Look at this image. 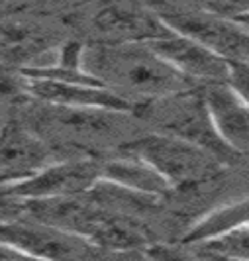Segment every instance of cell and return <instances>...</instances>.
Listing matches in <instances>:
<instances>
[{"instance_id": "6da1fadb", "label": "cell", "mask_w": 249, "mask_h": 261, "mask_svg": "<svg viewBox=\"0 0 249 261\" xmlns=\"http://www.w3.org/2000/svg\"><path fill=\"white\" fill-rule=\"evenodd\" d=\"M82 65L91 77L137 106L200 87L142 41L85 43Z\"/></svg>"}, {"instance_id": "7a4b0ae2", "label": "cell", "mask_w": 249, "mask_h": 261, "mask_svg": "<svg viewBox=\"0 0 249 261\" xmlns=\"http://www.w3.org/2000/svg\"><path fill=\"white\" fill-rule=\"evenodd\" d=\"M140 114L151 118L157 128L155 132H165L198 145L218 161H222L224 165L239 159L216 130V124L206 105L204 87H195L179 94L142 105L137 116Z\"/></svg>"}, {"instance_id": "3957f363", "label": "cell", "mask_w": 249, "mask_h": 261, "mask_svg": "<svg viewBox=\"0 0 249 261\" xmlns=\"http://www.w3.org/2000/svg\"><path fill=\"white\" fill-rule=\"evenodd\" d=\"M126 151L147 161L169 183L171 191L212 181L224 167L222 161L202 147L165 132H151L135 138L126 145Z\"/></svg>"}, {"instance_id": "277c9868", "label": "cell", "mask_w": 249, "mask_h": 261, "mask_svg": "<svg viewBox=\"0 0 249 261\" xmlns=\"http://www.w3.org/2000/svg\"><path fill=\"white\" fill-rule=\"evenodd\" d=\"M102 161L79 157V159H55L30 179L12 187L0 189V198L18 202L53 200L69 196L89 195L100 181Z\"/></svg>"}, {"instance_id": "5b68a950", "label": "cell", "mask_w": 249, "mask_h": 261, "mask_svg": "<svg viewBox=\"0 0 249 261\" xmlns=\"http://www.w3.org/2000/svg\"><path fill=\"white\" fill-rule=\"evenodd\" d=\"M27 96L47 106L80 108V110H106L137 116L140 106L110 91L96 79L59 81V79L27 77Z\"/></svg>"}, {"instance_id": "8992f818", "label": "cell", "mask_w": 249, "mask_h": 261, "mask_svg": "<svg viewBox=\"0 0 249 261\" xmlns=\"http://www.w3.org/2000/svg\"><path fill=\"white\" fill-rule=\"evenodd\" d=\"M91 26L96 36L94 41L149 43L171 32L151 4L137 0H108L92 16Z\"/></svg>"}, {"instance_id": "52a82bcc", "label": "cell", "mask_w": 249, "mask_h": 261, "mask_svg": "<svg viewBox=\"0 0 249 261\" xmlns=\"http://www.w3.org/2000/svg\"><path fill=\"white\" fill-rule=\"evenodd\" d=\"M55 153L40 136L20 120H6L0 128V189L22 183L45 165Z\"/></svg>"}, {"instance_id": "ba28073f", "label": "cell", "mask_w": 249, "mask_h": 261, "mask_svg": "<svg viewBox=\"0 0 249 261\" xmlns=\"http://www.w3.org/2000/svg\"><path fill=\"white\" fill-rule=\"evenodd\" d=\"M0 236L36 261H80L91 248V244L79 236L34 218L2 222Z\"/></svg>"}, {"instance_id": "9c48e42d", "label": "cell", "mask_w": 249, "mask_h": 261, "mask_svg": "<svg viewBox=\"0 0 249 261\" xmlns=\"http://www.w3.org/2000/svg\"><path fill=\"white\" fill-rule=\"evenodd\" d=\"M149 47L195 85L206 87L228 81L230 61L188 36L171 30L165 36L149 41Z\"/></svg>"}, {"instance_id": "30bf717a", "label": "cell", "mask_w": 249, "mask_h": 261, "mask_svg": "<svg viewBox=\"0 0 249 261\" xmlns=\"http://www.w3.org/2000/svg\"><path fill=\"white\" fill-rule=\"evenodd\" d=\"M206 105L222 140L237 157L249 155V106L228 83L204 87Z\"/></svg>"}, {"instance_id": "8fae6325", "label": "cell", "mask_w": 249, "mask_h": 261, "mask_svg": "<svg viewBox=\"0 0 249 261\" xmlns=\"http://www.w3.org/2000/svg\"><path fill=\"white\" fill-rule=\"evenodd\" d=\"M100 181L116 185L124 191H130L145 198L157 200L161 196L169 195V183L153 169L142 157L126 151L122 157L102 161L100 167Z\"/></svg>"}, {"instance_id": "7c38bea8", "label": "cell", "mask_w": 249, "mask_h": 261, "mask_svg": "<svg viewBox=\"0 0 249 261\" xmlns=\"http://www.w3.org/2000/svg\"><path fill=\"white\" fill-rule=\"evenodd\" d=\"M249 224V195L230 200L226 204H220L216 208L208 210L206 214H202L195 224H190V228L183 236V244L188 248H197L202 246L210 240L224 236L236 228L247 226Z\"/></svg>"}, {"instance_id": "4fadbf2b", "label": "cell", "mask_w": 249, "mask_h": 261, "mask_svg": "<svg viewBox=\"0 0 249 261\" xmlns=\"http://www.w3.org/2000/svg\"><path fill=\"white\" fill-rule=\"evenodd\" d=\"M195 249L206 251L212 255H218L224 259L232 261H249V224L236 228L224 236H218L202 246H197Z\"/></svg>"}, {"instance_id": "5bb4252c", "label": "cell", "mask_w": 249, "mask_h": 261, "mask_svg": "<svg viewBox=\"0 0 249 261\" xmlns=\"http://www.w3.org/2000/svg\"><path fill=\"white\" fill-rule=\"evenodd\" d=\"M167 2L190 6V8L216 14L220 18H228V20H237V18L249 14V0H167Z\"/></svg>"}, {"instance_id": "9a60e30c", "label": "cell", "mask_w": 249, "mask_h": 261, "mask_svg": "<svg viewBox=\"0 0 249 261\" xmlns=\"http://www.w3.org/2000/svg\"><path fill=\"white\" fill-rule=\"evenodd\" d=\"M26 98H30L26 75L20 69L0 65V106L14 105Z\"/></svg>"}, {"instance_id": "2e32d148", "label": "cell", "mask_w": 249, "mask_h": 261, "mask_svg": "<svg viewBox=\"0 0 249 261\" xmlns=\"http://www.w3.org/2000/svg\"><path fill=\"white\" fill-rule=\"evenodd\" d=\"M195 249V248H192ZM145 261H200L198 251H190L186 244L171 246V244H149L142 249Z\"/></svg>"}, {"instance_id": "e0dca14e", "label": "cell", "mask_w": 249, "mask_h": 261, "mask_svg": "<svg viewBox=\"0 0 249 261\" xmlns=\"http://www.w3.org/2000/svg\"><path fill=\"white\" fill-rule=\"evenodd\" d=\"M226 83L249 106V63H245V61H230V73H228Z\"/></svg>"}, {"instance_id": "ac0fdd59", "label": "cell", "mask_w": 249, "mask_h": 261, "mask_svg": "<svg viewBox=\"0 0 249 261\" xmlns=\"http://www.w3.org/2000/svg\"><path fill=\"white\" fill-rule=\"evenodd\" d=\"M198 255H200V261H232V259H224V257H218V255H212V253H206V251H200L197 249Z\"/></svg>"}, {"instance_id": "d6986e66", "label": "cell", "mask_w": 249, "mask_h": 261, "mask_svg": "<svg viewBox=\"0 0 249 261\" xmlns=\"http://www.w3.org/2000/svg\"><path fill=\"white\" fill-rule=\"evenodd\" d=\"M2 108H4V106H0V128H2V124L8 120V118H2Z\"/></svg>"}]
</instances>
